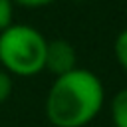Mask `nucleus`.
Listing matches in <instances>:
<instances>
[{"instance_id":"3","label":"nucleus","mask_w":127,"mask_h":127,"mask_svg":"<svg viewBox=\"0 0 127 127\" xmlns=\"http://www.w3.org/2000/svg\"><path fill=\"white\" fill-rule=\"evenodd\" d=\"M75 67H77L75 48L64 38L50 40L48 48H46V67L44 69H48L50 73H54L58 77V75H64V73L75 69Z\"/></svg>"},{"instance_id":"8","label":"nucleus","mask_w":127,"mask_h":127,"mask_svg":"<svg viewBox=\"0 0 127 127\" xmlns=\"http://www.w3.org/2000/svg\"><path fill=\"white\" fill-rule=\"evenodd\" d=\"M16 6H22V8H30V10H34V8H44V6H50V4H54V2H58V0H12Z\"/></svg>"},{"instance_id":"5","label":"nucleus","mask_w":127,"mask_h":127,"mask_svg":"<svg viewBox=\"0 0 127 127\" xmlns=\"http://www.w3.org/2000/svg\"><path fill=\"white\" fill-rule=\"evenodd\" d=\"M113 54H115V60L121 65V69L127 73V28L117 34V38L113 42Z\"/></svg>"},{"instance_id":"7","label":"nucleus","mask_w":127,"mask_h":127,"mask_svg":"<svg viewBox=\"0 0 127 127\" xmlns=\"http://www.w3.org/2000/svg\"><path fill=\"white\" fill-rule=\"evenodd\" d=\"M12 91H14V77L0 67V105L4 101H8V97L12 95Z\"/></svg>"},{"instance_id":"9","label":"nucleus","mask_w":127,"mask_h":127,"mask_svg":"<svg viewBox=\"0 0 127 127\" xmlns=\"http://www.w3.org/2000/svg\"><path fill=\"white\" fill-rule=\"evenodd\" d=\"M73 2H83V0H73Z\"/></svg>"},{"instance_id":"4","label":"nucleus","mask_w":127,"mask_h":127,"mask_svg":"<svg viewBox=\"0 0 127 127\" xmlns=\"http://www.w3.org/2000/svg\"><path fill=\"white\" fill-rule=\"evenodd\" d=\"M111 121L113 127H127V87L119 89L111 99Z\"/></svg>"},{"instance_id":"2","label":"nucleus","mask_w":127,"mask_h":127,"mask_svg":"<svg viewBox=\"0 0 127 127\" xmlns=\"http://www.w3.org/2000/svg\"><path fill=\"white\" fill-rule=\"evenodd\" d=\"M48 40L30 24H10L0 32V65L12 77H34L46 71Z\"/></svg>"},{"instance_id":"1","label":"nucleus","mask_w":127,"mask_h":127,"mask_svg":"<svg viewBox=\"0 0 127 127\" xmlns=\"http://www.w3.org/2000/svg\"><path fill=\"white\" fill-rule=\"evenodd\" d=\"M105 103L103 81L87 67L58 75L46 95V117L54 127H85Z\"/></svg>"},{"instance_id":"6","label":"nucleus","mask_w":127,"mask_h":127,"mask_svg":"<svg viewBox=\"0 0 127 127\" xmlns=\"http://www.w3.org/2000/svg\"><path fill=\"white\" fill-rule=\"evenodd\" d=\"M10 24H14V2L0 0V32L6 30Z\"/></svg>"}]
</instances>
